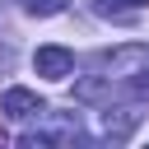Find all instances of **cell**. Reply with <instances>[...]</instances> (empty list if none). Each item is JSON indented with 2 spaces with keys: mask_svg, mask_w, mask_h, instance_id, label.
I'll use <instances>...</instances> for the list:
<instances>
[{
  "mask_svg": "<svg viewBox=\"0 0 149 149\" xmlns=\"http://www.w3.org/2000/svg\"><path fill=\"white\" fill-rule=\"evenodd\" d=\"M98 74L102 79H140L144 70H149V42H121V47H112V51H98Z\"/></svg>",
  "mask_w": 149,
  "mask_h": 149,
  "instance_id": "cell-1",
  "label": "cell"
},
{
  "mask_svg": "<svg viewBox=\"0 0 149 149\" xmlns=\"http://www.w3.org/2000/svg\"><path fill=\"white\" fill-rule=\"evenodd\" d=\"M42 116H47V126H33V130L19 135L23 149H47V144H74L79 140V121L74 116H61V112H42Z\"/></svg>",
  "mask_w": 149,
  "mask_h": 149,
  "instance_id": "cell-2",
  "label": "cell"
},
{
  "mask_svg": "<svg viewBox=\"0 0 149 149\" xmlns=\"http://www.w3.org/2000/svg\"><path fill=\"white\" fill-rule=\"evenodd\" d=\"M42 112H47V102H42L33 88H23V84H14V88L0 93V116H5V121H33V116H42Z\"/></svg>",
  "mask_w": 149,
  "mask_h": 149,
  "instance_id": "cell-3",
  "label": "cell"
},
{
  "mask_svg": "<svg viewBox=\"0 0 149 149\" xmlns=\"http://www.w3.org/2000/svg\"><path fill=\"white\" fill-rule=\"evenodd\" d=\"M33 70H37L42 79H65V74L74 70V56L51 42V47H37V51H33Z\"/></svg>",
  "mask_w": 149,
  "mask_h": 149,
  "instance_id": "cell-4",
  "label": "cell"
},
{
  "mask_svg": "<svg viewBox=\"0 0 149 149\" xmlns=\"http://www.w3.org/2000/svg\"><path fill=\"white\" fill-rule=\"evenodd\" d=\"M135 126V112H102V140H126Z\"/></svg>",
  "mask_w": 149,
  "mask_h": 149,
  "instance_id": "cell-5",
  "label": "cell"
},
{
  "mask_svg": "<svg viewBox=\"0 0 149 149\" xmlns=\"http://www.w3.org/2000/svg\"><path fill=\"white\" fill-rule=\"evenodd\" d=\"M19 5H23L28 14H37V19H51V14H61L70 0H19Z\"/></svg>",
  "mask_w": 149,
  "mask_h": 149,
  "instance_id": "cell-6",
  "label": "cell"
},
{
  "mask_svg": "<svg viewBox=\"0 0 149 149\" xmlns=\"http://www.w3.org/2000/svg\"><path fill=\"white\" fill-rule=\"evenodd\" d=\"M140 5H149V0H98L102 14H107V9H140Z\"/></svg>",
  "mask_w": 149,
  "mask_h": 149,
  "instance_id": "cell-7",
  "label": "cell"
}]
</instances>
